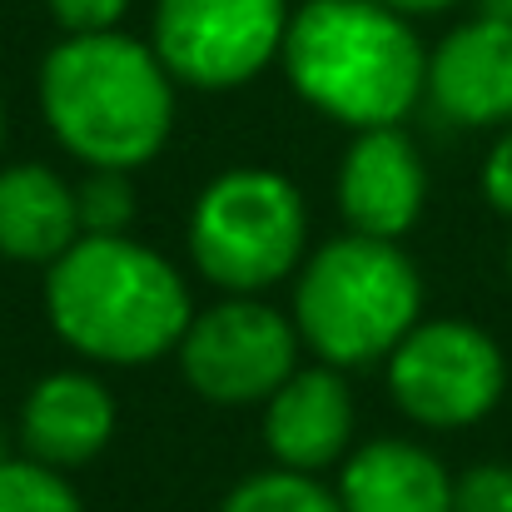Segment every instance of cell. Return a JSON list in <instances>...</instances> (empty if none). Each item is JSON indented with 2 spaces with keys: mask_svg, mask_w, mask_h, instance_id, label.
I'll return each instance as SVG.
<instances>
[{
  "mask_svg": "<svg viewBox=\"0 0 512 512\" xmlns=\"http://www.w3.org/2000/svg\"><path fill=\"white\" fill-rule=\"evenodd\" d=\"M50 329L75 353L140 368L179 348L194 299L165 254L130 234H80L45 269Z\"/></svg>",
  "mask_w": 512,
  "mask_h": 512,
  "instance_id": "6da1fadb",
  "label": "cell"
},
{
  "mask_svg": "<svg viewBox=\"0 0 512 512\" xmlns=\"http://www.w3.org/2000/svg\"><path fill=\"white\" fill-rule=\"evenodd\" d=\"M50 135L90 170H140L174 130V75L120 30L65 35L40 65Z\"/></svg>",
  "mask_w": 512,
  "mask_h": 512,
  "instance_id": "7a4b0ae2",
  "label": "cell"
},
{
  "mask_svg": "<svg viewBox=\"0 0 512 512\" xmlns=\"http://www.w3.org/2000/svg\"><path fill=\"white\" fill-rule=\"evenodd\" d=\"M284 70L304 105L348 130L398 125L428 95V50L383 0H309L289 15Z\"/></svg>",
  "mask_w": 512,
  "mask_h": 512,
  "instance_id": "3957f363",
  "label": "cell"
},
{
  "mask_svg": "<svg viewBox=\"0 0 512 512\" xmlns=\"http://www.w3.org/2000/svg\"><path fill=\"white\" fill-rule=\"evenodd\" d=\"M423 319V279L398 239L339 234L299 264L294 329L334 368L388 358Z\"/></svg>",
  "mask_w": 512,
  "mask_h": 512,
  "instance_id": "277c9868",
  "label": "cell"
},
{
  "mask_svg": "<svg viewBox=\"0 0 512 512\" xmlns=\"http://www.w3.org/2000/svg\"><path fill=\"white\" fill-rule=\"evenodd\" d=\"M309 244V204L279 170L214 174L189 209V259L224 294H264L299 274Z\"/></svg>",
  "mask_w": 512,
  "mask_h": 512,
  "instance_id": "5b68a950",
  "label": "cell"
},
{
  "mask_svg": "<svg viewBox=\"0 0 512 512\" xmlns=\"http://www.w3.org/2000/svg\"><path fill=\"white\" fill-rule=\"evenodd\" d=\"M388 393L423 428H468L508 388V358L493 334L463 319H418L388 358Z\"/></svg>",
  "mask_w": 512,
  "mask_h": 512,
  "instance_id": "8992f818",
  "label": "cell"
},
{
  "mask_svg": "<svg viewBox=\"0 0 512 512\" xmlns=\"http://www.w3.org/2000/svg\"><path fill=\"white\" fill-rule=\"evenodd\" d=\"M299 329L274 304L254 294H229L189 319L179 339V373L184 383L224 408L269 403L284 378L299 368Z\"/></svg>",
  "mask_w": 512,
  "mask_h": 512,
  "instance_id": "52a82bcc",
  "label": "cell"
},
{
  "mask_svg": "<svg viewBox=\"0 0 512 512\" xmlns=\"http://www.w3.org/2000/svg\"><path fill=\"white\" fill-rule=\"evenodd\" d=\"M289 0H155V55L179 85L234 90L279 60Z\"/></svg>",
  "mask_w": 512,
  "mask_h": 512,
  "instance_id": "ba28073f",
  "label": "cell"
},
{
  "mask_svg": "<svg viewBox=\"0 0 512 512\" xmlns=\"http://www.w3.org/2000/svg\"><path fill=\"white\" fill-rule=\"evenodd\" d=\"M428 199V170L413 140L398 125L353 130V145L339 165V209L353 234L403 239Z\"/></svg>",
  "mask_w": 512,
  "mask_h": 512,
  "instance_id": "9c48e42d",
  "label": "cell"
},
{
  "mask_svg": "<svg viewBox=\"0 0 512 512\" xmlns=\"http://www.w3.org/2000/svg\"><path fill=\"white\" fill-rule=\"evenodd\" d=\"M428 95L453 125H512V25L478 15L448 30L443 45L428 55Z\"/></svg>",
  "mask_w": 512,
  "mask_h": 512,
  "instance_id": "30bf717a",
  "label": "cell"
},
{
  "mask_svg": "<svg viewBox=\"0 0 512 512\" xmlns=\"http://www.w3.org/2000/svg\"><path fill=\"white\" fill-rule=\"evenodd\" d=\"M115 393L80 368H60L30 383L25 403H20V443L25 458L45 463V468H85L90 458H100L115 438Z\"/></svg>",
  "mask_w": 512,
  "mask_h": 512,
  "instance_id": "8fae6325",
  "label": "cell"
},
{
  "mask_svg": "<svg viewBox=\"0 0 512 512\" xmlns=\"http://www.w3.org/2000/svg\"><path fill=\"white\" fill-rule=\"evenodd\" d=\"M353 438V393L334 363L294 368L284 388L264 403V448L279 468L324 473Z\"/></svg>",
  "mask_w": 512,
  "mask_h": 512,
  "instance_id": "7c38bea8",
  "label": "cell"
},
{
  "mask_svg": "<svg viewBox=\"0 0 512 512\" xmlns=\"http://www.w3.org/2000/svg\"><path fill=\"white\" fill-rule=\"evenodd\" d=\"M343 512H453L448 468L408 438H373L343 458Z\"/></svg>",
  "mask_w": 512,
  "mask_h": 512,
  "instance_id": "4fadbf2b",
  "label": "cell"
},
{
  "mask_svg": "<svg viewBox=\"0 0 512 512\" xmlns=\"http://www.w3.org/2000/svg\"><path fill=\"white\" fill-rule=\"evenodd\" d=\"M80 239L75 184L50 165L0 170V254L15 264H55Z\"/></svg>",
  "mask_w": 512,
  "mask_h": 512,
  "instance_id": "5bb4252c",
  "label": "cell"
},
{
  "mask_svg": "<svg viewBox=\"0 0 512 512\" xmlns=\"http://www.w3.org/2000/svg\"><path fill=\"white\" fill-rule=\"evenodd\" d=\"M219 512H343L339 493L319 483V473H294V468H269L244 478Z\"/></svg>",
  "mask_w": 512,
  "mask_h": 512,
  "instance_id": "9a60e30c",
  "label": "cell"
},
{
  "mask_svg": "<svg viewBox=\"0 0 512 512\" xmlns=\"http://www.w3.org/2000/svg\"><path fill=\"white\" fill-rule=\"evenodd\" d=\"M0 512H85L60 468L35 458H0Z\"/></svg>",
  "mask_w": 512,
  "mask_h": 512,
  "instance_id": "2e32d148",
  "label": "cell"
},
{
  "mask_svg": "<svg viewBox=\"0 0 512 512\" xmlns=\"http://www.w3.org/2000/svg\"><path fill=\"white\" fill-rule=\"evenodd\" d=\"M75 204H80V234H130L135 224L130 170H90L85 184H75Z\"/></svg>",
  "mask_w": 512,
  "mask_h": 512,
  "instance_id": "e0dca14e",
  "label": "cell"
},
{
  "mask_svg": "<svg viewBox=\"0 0 512 512\" xmlns=\"http://www.w3.org/2000/svg\"><path fill=\"white\" fill-rule=\"evenodd\" d=\"M453 512H512V463H478L453 478Z\"/></svg>",
  "mask_w": 512,
  "mask_h": 512,
  "instance_id": "ac0fdd59",
  "label": "cell"
},
{
  "mask_svg": "<svg viewBox=\"0 0 512 512\" xmlns=\"http://www.w3.org/2000/svg\"><path fill=\"white\" fill-rule=\"evenodd\" d=\"M50 15L60 20L65 35H95V30H115L120 15L130 10V0H45Z\"/></svg>",
  "mask_w": 512,
  "mask_h": 512,
  "instance_id": "d6986e66",
  "label": "cell"
},
{
  "mask_svg": "<svg viewBox=\"0 0 512 512\" xmlns=\"http://www.w3.org/2000/svg\"><path fill=\"white\" fill-rule=\"evenodd\" d=\"M483 194L498 214L512 219V125H503V135L493 140V150L483 160Z\"/></svg>",
  "mask_w": 512,
  "mask_h": 512,
  "instance_id": "ffe728a7",
  "label": "cell"
},
{
  "mask_svg": "<svg viewBox=\"0 0 512 512\" xmlns=\"http://www.w3.org/2000/svg\"><path fill=\"white\" fill-rule=\"evenodd\" d=\"M383 5H393V10H403V15H433V10H448V5H458V0H383Z\"/></svg>",
  "mask_w": 512,
  "mask_h": 512,
  "instance_id": "44dd1931",
  "label": "cell"
},
{
  "mask_svg": "<svg viewBox=\"0 0 512 512\" xmlns=\"http://www.w3.org/2000/svg\"><path fill=\"white\" fill-rule=\"evenodd\" d=\"M483 5V15L488 20H503V25H512V0H478Z\"/></svg>",
  "mask_w": 512,
  "mask_h": 512,
  "instance_id": "7402d4cb",
  "label": "cell"
},
{
  "mask_svg": "<svg viewBox=\"0 0 512 512\" xmlns=\"http://www.w3.org/2000/svg\"><path fill=\"white\" fill-rule=\"evenodd\" d=\"M0 145H5V105H0Z\"/></svg>",
  "mask_w": 512,
  "mask_h": 512,
  "instance_id": "603a6c76",
  "label": "cell"
},
{
  "mask_svg": "<svg viewBox=\"0 0 512 512\" xmlns=\"http://www.w3.org/2000/svg\"><path fill=\"white\" fill-rule=\"evenodd\" d=\"M508 274H512V249H508Z\"/></svg>",
  "mask_w": 512,
  "mask_h": 512,
  "instance_id": "cb8c5ba5",
  "label": "cell"
}]
</instances>
